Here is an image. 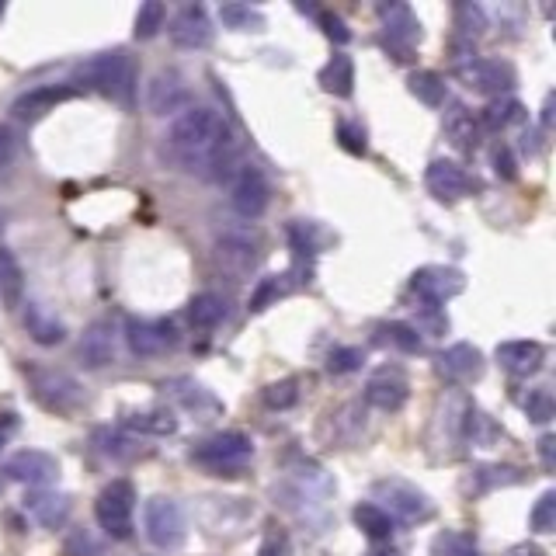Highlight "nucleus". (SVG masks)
I'll use <instances>...</instances> for the list:
<instances>
[{"mask_svg":"<svg viewBox=\"0 0 556 556\" xmlns=\"http://www.w3.org/2000/svg\"><path fill=\"white\" fill-rule=\"evenodd\" d=\"M21 296H25V272H21L18 258L7 247H0V303L14 310L21 306Z\"/></svg>","mask_w":556,"mask_h":556,"instance_id":"nucleus-31","label":"nucleus"},{"mask_svg":"<svg viewBox=\"0 0 556 556\" xmlns=\"http://www.w3.org/2000/svg\"><path fill=\"white\" fill-rule=\"evenodd\" d=\"M463 435L470 438L473 445H487L490 438L497 435V431H494V424L487 421L484 411H477V407H466V411H463Z\"/></svg>","mask_w":556,"mask_h":556,"instance_id":"nucleus-46","label":"nucleus"},{"mask_svg":"<svg viewBox=\"0 0 556 556\" xmlns=\"http://www.w3.org/2000/svg\"><path fill=\"white\" fill-rule=\"evenodd\" d=\"M445 139H449L459 153L477 150L480 146V122L473 119L470 108L452 105V112H445Z\"/></svg>","mask_w":556,"mask_h":556,"instance_id":"nucleus-25","label":"nucleus"},{"mask_svg":"<svg viewBox=\"0 0 556 556\" xmlns=\"http://www.w3.org/2000/svg\"><path fill=\"white\" fill-rule=\"evenodd\" d=\"M508 556H546V550H539V546H532V543H518Z\"/></svg>","mask_w":556,"mask_h":556,"instance_id":"nucleus-55","label":"nucleus"},{"mask_svg":"<svg viewBox=\"0 0 556 556\" xmlns=\"http://www.w3.org/2000/svg\"><path fill=\"white\" fill-rule=\"evenodd\" d=\"M553 445H556L553 435L539 438V459H543V470H553Z\"/></svg>","mask_w":556,"mask_h":556,"instance_id":"nucleus-54","label":"nucleus"},{"mask_svg":"<svg viewBox=\"0 0 556 556\" xmlns=\"http://www.w3.org/2000/svg\"><path fill=\"white\" fill-rule=\"evenodd\" d=\"M164 393L171 400H178V404L185 407V411H192L195 417H212L223 411V404L212 397L206 386L195 383V379H188V376H178V379H171V383H164Z\"/></svg>","mask_w":556,"mask_h":556,"instance_id":"nucleus-22","label":"nucleus"},{"mask_svg":"<svg viewBox=\"0 0 556 556\" xmlns=\"http://www.w3.org/2000/svg\"><path fill=\"white\" fill-rule=\"evenodd\" d=\"M494 355H497V365L515 379L536 376L546 362V348L539 341H504V345H497Z\"/></svg>","mask_w":556,"mask_h":556,"instance_id":"nucleus-20","label":"nucleus"},{"mask_svg":"<svg viewBox=\"0 0 556 556\" xmlns=\"http://www.w3.org/2000/svg\"><path fill=\"white\" fill-rule=\"evenodd\" d=\"M376 345H386V348L404 351V355H414V351H421V334L414 331V324L390 320V324L376 327Z\"/></svg>","mask_w":556,"mask_h":556,"instance_id":"nucleus-33","label":"nucleus"},{"mask_svg":"<svg viewBox=\"0 0 556 556\" xmlns=\"http://www.w3.org/2000/svg\"><path fill=\"white\" fill-rule=\"evenodd\" d=\"M0 449H4V435H0Z\"/></svg>","mask_w":556,"mask_h":556,"instance_id":"nucleus-59","label":"nucleus"},{"mask_svg":"<svg viewBox=\"0 0 556 556\" xmlns=\"http://www.w3.org/2000/svg\"><path fill=\"white\" fill-rule=\"evenodd\" d=\"M456 77L463 80L470 91L490 94V98H504L511 87L518 84V73L508 60H490V56H477L456 67Z\"/></svg>","mask_w":556,"mask_h":556,"instance_id":"nucleus-8","label":"nucleus"},{"mask_svg":"<svg viewBox=\"0 0 556 556\" xmlns=\"http://www.w3.org/2000/svg\"><path fill=\"white\" fill-rule=\"evenodd\" d=\"M411 289L424 299V303L442 306V303H449V299L463 296L466 275L449 265H424L411 275Z\"/></svg>","mask_w":556,"mask_h":556,"instance_id":"nucleus-12","label":"nucleus"},{"mask_svg":"<svg viewBox=\"0 0 556 556\" xmlns=\"http://www.w3.org/2000/svg\"><path fill=\"white\" fill-rule=\"evenodd\" d=\"M143 525L146 539H150L157 550H181L188 539L185 511L174 497H153L143 508Z\"/></svg>","mask_w":556,"mask_h":556,"instance_id":"nucleus-7","label":"nucleus"},{"mask_svg":"<svg viewBox=\"0 0 556 556\" xmlns=\"http://www.w3.org/2000/svg\"><path fill=\"white\" fill-rule=\"evenodd\" d=\"M126 424L129 431H139V435H157V438H167L178 431V417L171 411H143V414H126Z\"/></svg>","mask_w":556,"mask_h":556,"instance_id":"nucleus-35","label":"nucleus"},{"mask_svg":"<svg viewBox=\"0 0 556 556\" xmlns=\"http://www.w3.org/2000/svg\"><path fill=\"white\" fill-rule=\"evenodd\" d=\"M254 459V442L244 431H216L192 449V463L212 477H240Z\"/></svg>","mask_w":556,"mask_h":556,"instance_id":"nucleus-2","label":"nucleus"},{"mask_svg":"<svg viewBox=\"0 0 556 556\" xmlns=\"http://www.w3.org/2000/svg\"><path fill=\"white\" fill-rule=\"evenodd\" d=\"M25 511L42 525V529H63V525H67V518H70V497L56 494V490H49V487L28 490Z\"/></svg>","mask_w":556,"mask_h":556,"instance_id":"nucleus-21","label":"nucleus"},{"mask_svg":"<svg viewBox=\"0 0 556 556\" xmlns=\"http://www.w3.org/2000/svg\"><path fill=\"white\" fill-rule=\"evenodd\" d=\"M435 369L445 383H456V386L473 383V379L484 376V351L459 341V345H449L435 358Z\"/></svg>","mask_w":556,"mask_h":556,"instance_id":"nucleus-18","label":"nucleus"},{"mask_svg":"<svg viewBox=\"0 0 556 556\" xmlns=\"http://www.w3.org/2000/svg\"><path fill=\"white\" fill-rule=\"evenodd\" d=\"M14 153H18V139H14V133L7 126H0V167L11 164Z\"/></svg>","mask_w":556,"mask_h":556,"instance_id":"nucleus-52","label":"nucleus"},{"mask_svg":"<svg viewBox=\"0 0 556 556\" xmlns=\"http://www.w3.org/2000/svg\"><path fill=\"white\" fill-rule=\"evenodd\" d=\"M417 334H445L449 331V317H445L438 306H431V303H424L421 306V313H417V327H414Z\"/></svg>","mask_w":556,"mask_h":556,"instance_id":"nucleus-48","label":"nucleus"},{"mask_svg":"<svg viewBox=\"0 0 556 556\" xmlns=\"http://www.w3.org/2000/svg\"><path fill=\"white\" fill-rule=\"evenodd\" d=\"M67 556H105V550L94 543L91 532L77 529V532H70V539H67Z\"/></svg>","mask_w":556,"mask_h":556,"instance_id":"nucleus-50","label":"nucleus"},{"mask_svg":"<svg viewBox=\"0 0 556 556\" xmlns=\"http://www.w3.org/2000/svg\"><path fill=\"white\" fill-rule=\"evenodd\" d=\"M494 174L501 181L518 178V160H515V153H511V146H497L494 150Z\"/></svg>","mask_w":556,"mask_h":556,"instance_id":"nucleus-51","label":"nucleus"},{"mask_svg":"<svg viewBox=\"0 0 556 556\" xmlns=\"http://www.w3.org/2000/svg\"><path fill=\"white\" fill-rule=\"evenodd\" d=\"M365 362L362 348L355 345H345V348H334L331 355H327V369L334 372V376H348V372H358Z\"/></svg>","mask_w":556,"mask_h":556,"instance_id":"nucleus-47","label":"nucleus"},{"mask_svg":"<svg viewBox=\"0 0 556 556\" xmlns=\"http://www.w3.org/2000/svg\"><path fill=\"white\" fill-rule=\"evenodd\" d=\"M164 153L181 171L202 174L209 181L230 178L240 167V139L226 129L223 115L199 105L174 115L164 133Z\"/></svg>","mask_w":556,"mask_h":556,"instance_id":"nucleus-1","label":"nucleus"},{"mask_svg":"<svg viewBox=\"0 0 556 556\" xmlns=\"http://www.w3.org/2000/svg\"><path fill=\"white\" fill-rule=\"evenodd\" d=\"M407 91H411L414 98L428 108L445 105V80L438 77L435 70H414L411 77H407Z\"/></svg>","mask_w":556,"mask_h":556,"instance_id":"nucleus-34","label":"nucleus"},{"mask_svg":"<svg viewBox=\"0 0 556 556\" xmlns=\"http://www.w3.org/2000/svg\"><path fill=\"white\" fill-rule=\"evenodd\" d=\"M365 556H404L400 550H393V546H376V550H369Z\"/></svg>","mask_w":556,"mask_h":556,"instance_id":"nucleus-57","label":"nucleus"},{"mask_svg":"<svg viewBox=\"0 0 556 556\" xmlns=\"http://www.w3.org/2000/svg\"><path fill=\"white\" fill-rule=\"evenodd\" d=\"M84 80L94 87V91H101L105 98L112 101H122V105H129L136 94V67H133V56L126 53V49H112V53H98L94 60H87L84 67Z\"/></svg>","mask_w":556,"mask_h":556,"instance_id":"nucleus-3","label":"nucleus"},{"mask_svg":"<svg viewBox=\"0 0 556 556\" xmlns=\"http://www.w3.org/2000/svg\"><path fill=\"white\" fill-rule=\"evenodd\" d=\"M525 122V105L511 94L504 98H490V105L480 112V129H490V133H504L511 126H522Z\"/></svg>","mask_w":556,"mask_h":556,"instance_id":"nucleus-26","label":"nucleus"},{"mask_svg":"<svg viewBox=\"0 0 556 556\" xmlns=\"http://www.w3.org/2000/svg\"><path fill=\"white\" fill-rule=\"evenodd\" d=\"M529 529L539 532V536H550V532L556 529V494L553 490H546V494L536 501V508L529 511Z\"/></svg>","mask_w":556,"mask_h":556,"instance_id":"nucleus-44","label":"nucleus"},{"mask_svg":"<svg viewBox=\"0 0 556 556\" xmlns=\"http://www.w3.org/2000/svg\"><path fill=\"white\" fill-rule=\"evenodd\" d=\"M126 341L129 351L139 358H157L164 351H171L178 345V327L174 320H139L129 317L126 320Z\"/></svg>","mask_w":556,"mask_h":556,"instance_id":"nucleus-14","label":"nucleus"},{"mask_svg":"<svg viewBox=\"0 0 556 556\" xmlns=\"http://www.w3.org/2000/svg\"><path fill=\"white\" fill-rule=\"evenodd\" d=\"M223 317H226V299L216 296V292H199V296L188 303V320H192V327H199V331L219 327Z\"/></svg>","mask_w":556,"mask_h":556,"instance_id":"nucleus-32","label":"nucleus"},{"mask_svg":"<svg viewBox=\"0 0 556 556\" xmlns=\"http://www.w3.org/2000/svg\"><path fill=\"white\" fill-rule=\"evenodd\" d=\"M230 206L240 212L244 219L265 216V209L272 206V188H268L265 174L258 167L244 164L230 181Z\"/></svg>","mask_w":556,"mask_h":556,"instance_id":"nucleus-11","label":"nucleus"},{"mask_svg":"<svg viewBox=\"0 0 556 556\" xmlns=\"http://www.w3.org/2000/svg\"><path fill=\"white\" fill-rule=\"evenodd\" d=\"M522 480H525V473L518 470V466L490 463V466H477V470H470V480H466V487H470L473 494H490V490L515 487V484H522Z\"/></svg>","mask_w":556,"mask_h":556,"instance_id":"nucleus-27","label":"nucleus"},{"mask_svg":"<svg viewBox=\"0 0 556 556\" xmlns=\"http://www.w3.org/2000/svg\"><path fill=\"white\" fill-rule=\"evenodd\" d=\"M372 497H376L372 504H379L393 522L421 525L435 518V501H431L421 487L407 484V480H397V477L376 480V484H372Z\"/></svg>","mask_w":556,"mask_h":556,"instance_id":"nucleus-4","label":"nucleus"},{"mask_svg":"<svg viewBox=\"0 0 556 556\" xmlns=\"http://www.w3.org/2000/svg\"><path fill=\"white\" fill-rule=\"evenodd\" d=\"M317 21H320V28H324V35L331 42H338V46H348V42H351V28L345 25V18H341V14L317 11Z\"/></svg>","mask_w":556,"mask_h":556,"instance_id":"nucleus-49","label":"nucleus"},{"mask_svg":"<svg viewBox=\"0 0 556 556\" xmlns=\"http://www.w3.org/2000/svg\"><path fill=\"white\" fill-rule=\"evenodd\" d=\"M261 556H289V543H285L282 532H272L261 546Z\"/></svg>","mask_w":556,"mask_h":556,"instance_id":"nucleus-53","label":"nucleus"},{"mask_svg":"<svg viewBox=\"0 0 556 556\" xmlns=\"http://www.w3.org/2000/svg\"><path fill=\"white\" fill-rule=\"evenodd\" d=\"M167 35H171V42L178 49H209L212 46V35H216V28H212L206 7H202V4H188V7H181V11L171 18V25H167Z\"/></svg>","mask_w":556,"mask_h":556,"instance_id":"nucleus-16","label":"nucleus"},{"mask_svg":"<svg viewBox=\"0 0 556 556\" xmlns=\"http://www.w3.org/2000/svg\"><path fill=\"white\" fill-rule=\"evenodd\" d=\"M317 80L334 98H351V91H355V63H351L348 53H334Z\"/></svg>","mask_w":556,"mask_h":556,"instance_id":"nucleus-29","label":"nucleus"},{"mask_svg":"<svg viewBox=\"0 0 556 556\" xmlns=\"http://www.w3.org/2000/svg\"><path fill=\"white\" fill-rule=\"evenodd\" d=\"M167 21V7L160 4V0H150V4H143L136 11V39H153V35H160V28H164Z\"/></svg>","mask_w":556,"mask_h":556,"instance_id":"nucleus-41","label":"nucleus"},{"mask_svg":"<svg viewBox=\"0 0 556 556\" xmlns=\"http://www.w3.org/2000/svg\"><path fill=\"white\" fill-rule=\"evenodd\" d=\"M379 21H383L386 49L397 53V60H407L414 46L421 42V21L407 4H379Z\"/></svg>","mask_w":556,"mask_h":556,"instance_id":"nucleus-13","label":"nucleus"},{"mask_svg":"<svg viewBox=\"0 0 556 556\" xmlns=\"http://www.w3.org/2000/svg\"><path fill=\"white\" fill-rule=\"evenodd\" d=\"M216 261L233 275H244L258 265V251L244 237H219L216 240Z\"/></svg>","mask_w":556,"mask_h":556,"instance_id":"nucleus-28","label":"nucleus"},{"mask_svg":"<svg viewBox=\"0 0 556 556\" xmlns=\"http://www.w3.org/2000/svg\"><path fill=\"white\" fill-rule=\"evenodd\" d=\"M25 331L32 334V341L42 348L63 345V338H67L63 320H56V313H49L46 306H39V303H25Z\"/></svg>","mask_w":556,"mask_h":556,"instance_id":"nucleus-24","label":"nucleus"},{"mask_svg":"<svg viewBox=\"0 0 556 556\" xmlns=\"http://www.w3.org/2000/svg\"><path fill=\"white\" fill-rule=\"evenodd\" d=\"M539 122H543V129H550V122H553V94H550V98H546V105H543V119H539Z\"/></svg>","mask_w":556,"mask_h":556,"instance_id":"nucleus-56","label":"nucleus"},{"mask_svg":"<svg viewBox=\"0 0 556 556\" xmlns=\"http://www.w3.org/2000/svg\"><path fill=\"white\" fill-rule=\"evenodd\" d=\"M407 397H411V383H407L404 372L390 369V365L376 369L369 376V383H365V404L383 414H397L407 404Z\"/></svg>","mask_w":556,"mask_h":556,"instance_id":"nucleus-15","label":"nucleus"},{"mask_svg":"<svg viewBox=\"0 0 556 556\" xmlns=\"http://www.w3.org/2000/svg\"><path fill=\"white\" fill-rule=\"evenodd\" d=\"M77 94H80V87H70V84H42L21 94L11 105V112H14V119H21V122H39L42 115H49L56 105L77 98Z\"/></svg>","mask_w":556,"mask_h":556,"instance_id":"nucleus-19","label":"nucleus"},{"mask_svg":"<svg viewBox=\"0 0 556 556\" xmlns=\"http://www.w3.org/2000/svg\"><path fill=\"white\" fill-rule=\"evenodd\" d=\"M338 143H341V150L351 153V157H365V150H369V133H365V126L358 119H341Z\"/></svg>","mask_w":556,"mask_h":556,"instance_id":"nucleus-43","label":"nucleus"},{"mask_svg":"<svg viewBox=\"0 0 556 556\" xmlns=\"http://www.w3.org/2000/svg\"><path fill=\"white\" fill-rule=\"evenodd\" d=\"M424 185L438 202H459L473 192V178L466 174V167L445 157L431 160L428 171H424Z\"/></svg>","mask_w":556,"mask_h":556,"instance_id":"nucleus-17","label":"nucleus"},{"mask_svg":"<svg viewBox=\"0 0 556 556\" xmlns=\"http://www.w3.org/2000/svg\"><path fill=\"white\" fill-rule=\"evenodd\" d=\"M553 414H556V404H553L550 386H536V390H529V397H525V417H529L532 424H550Z\"/></svg>","mask_w":556,"mask_h":556,"instance_id":"nucleus-42","label":"nucleus"},{"mask_svg":"<svg viewBox=\"0 0 556 556\" xmlns=\"http://www.w3.org/2000/svg\"><path fill=\"white\" fill-rule=\"evenodd\" d=\"M219 21H223V28H233V32H261L265 28L261 7L251 4H223L219 7Z\"/></svg>","mask_w":556,"mask_h":556,"instance_id":"nucleus-37","label":"nucleus"},{"mask_svg":"<svg viewBox=\"0 0 556 556\" xmlns=\"http://www.w3.org/2000/svg\"><path fill=\"white\" fill-rule=\"evenodd\" d=\"M4 473H7V480H14V484L42 490V487L60 480V459L49 456V452H42V449H21V452H14V456L4 459Z\"/></svg>","mask_w":556,"mask_h":556,"instance_id":"nucleus-10","label":"nucleus"},{"mask_svg":"<svg viewBox=\"0 0 556 556\" xmlns=\"http://www.w3.org/2000/svg\"><path fill=\"white\" fill-rule=\"evenodd\" d=\"M351 518H355L358 532H362V536H369L372 543H386V539L393 536V518L386 515V511L379 508V504H372V501L355 504Z\"/></svg>","mask_w":556,"mask_h":556,"instance_id":"nucleus-30","label":"nucleus"},{"mask_svg":"<svg viewBox=\"0 0 556 556\" xmlns=\"http://www.w3.org/2000/svg\"><path fill=\"white\" fill-rule=\"evenodd\" d=\"M289 292H292V275H265L258 285H254L247 310H251V313H265L268 306H275L278 299L289 296Z\"/></svg>","mask_w":556,"mask_h":556,"instance_id":"nucleus-36","label":"nucleus"},{"mask_svg":"<svg viewBox=\"0 0 556 556\" xmlns=\"http://www.w3.org/2000/svg\"><path fill=\"white\" fill-rule=\"evenodd\" d=\"M28 386H32L35 400H39L46 411L53 414H73L80 404H84V390L80 383L63 369H53V365H25Z\"/></svg>","mask_w":556,"mask_h":556,"instance_id":"nucleus-5","label":"nucleus"},{"mask_svg":"<svg viewBox=\"0 0 556 556\" xmlns=\"http://www.w3.org/2000/svg\"><path fill=\"white\" fill-rule=\"evenodd\" d=\"M80 358L87 369H105L115 362V327L108 320H94L80 338Z\"/></svg>","mask_w":556,"mask_h":556,"instance_id":"nucleus-23","label":"nucleus"},{"mask_svg":"<svg viewBox=\"0 0 556 556\" xmlns=\"http://www.w3.org/2000/svg\"><path fill=\"white\" fill-rule=\"evenodd\" d=\"M192 105H195V94L178 70H160L157 77L146 84V108H150L153 115H160V119L188 112Z\"/></svg>","mask_w":556,"mask_h":556,"instance_id":"nucleus-9","label":"nucleus"},{"mask_svg":"<svg viewBox=\"0 0 556 556\" xmlns=\"http://www.w3.org/2000/svg\"><path fill=\"white\" fill-rule=\"evenodd\" d=\"M456 28L463 39H480L487 32V11L480 4H456Z\"/></svg>","mask_w":556,"mask_h":556,"instance_id":"nucleus-40","label":"nucleus"},{"mask_svg":"<svg viewBox=\"0 0 556 556\" xmlns=\"http://www.w3.org/2000/svg\"><path fill=\"white\" fill-rule=\"evenodd\" d=\"M94 518H98V525L105 529V536L119 539V543L133 539L136 487L129 484V480H112V484L98 494V501H94Z\"/></svg>","mask_w":556,"mask_h":556,"instance_id":"nucleus-6","label":"nucleus"},{"mask_svg":"<svg viewBox=\"0 0 556 556\" xmlns=\"http://www.w3.org/2000/svg\"><path fill=\"white\" fill-rule=\"evenodd\" d=\"M4 11H7V7H4V4H0V18H4Z\"/></svg>","mask_w":556,"mask_h":556,"instance_id":"nucleus-58","label":"nucleus"},{"mask_svg":"<svg viewBox=\"0 0 556 556\" xmlns=\"http://www.w3.org/2000/svg\"><path fill=\"white\" fill-rule=\"evenodd\" d=\"M94 442H98V449L105 452L108 459H115V463H122V459H133L139 452L136 438L122 435V431H112V428L94 431Z\"/></svg>","mask_w":556,"mask_h":556,"instance_id":"nucleus-38","label":"nucleus"},{"mask_svg":"<svg viewBox=\"0 0 556 556\" xmlns=\"http://www.w3.org/2000/svg\"><path fill=\"white\" fill-rule=\"evenodd\" d=\"M261 397H265V404L272 407V411H289V407L299 404V386H296V379H278V383L265 386Z\"/></svg>","mask_w":556,"mask_h":556,"instance_id":"nucleus-45","label":"nucleus"},{"mask_svg":"<svg viewBox=\"0 0 556 556\" xmlns=\"http://www.w3.org/2000/svg\"><path fill=\"white\" fill-rule=\"evenodd\" d=\"M431 556H480V550L466 532L445 529V532H438L435 543H431Z\"/></svg>","mask_w":556,"mask_h":556,"instance_id":"nucleus-39","label":"nucleus"}]
</instances>
